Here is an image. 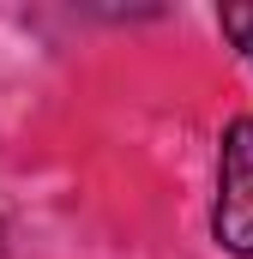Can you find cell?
Segmentation results:
<instances>
[{
    "label": "cell",
    "mask_w": 253,
    "mask_h": 259,
    "mask_svg": "<svg viewBox=\"0 0 253 259\" xmlns=\"http://www.w3.org/2000/svg\"><path fill=\"white\" fill-rule=\"evenodd\" d=\"M223 36L241 49V61H253V6H223Z\"/></svg>",
    "instance_id": "obj_2"
},
{
    "label": "cell",
    "mask_w": 253,
    "mask_h": 259,
    "mask_svg": "<svg viewBox=\"0 0 253 259\" xmlns=\"http://www.w3.org/2000/svg\"><path fill=\"white\" fill-rule=\"evenodd\" d=\"M211 235L235 259H253V115L223 127L217 145V205H211Z\"/></svg>",
    "instance_id": "obj_1"
},
{
    "label": "cell",
    "mask_w": 253,
    "mask_h": 259,
    "mask_svg": "<svg viewBox=\"0 0 253 259\" xmlns=\"http://www.w3.org/2000/svg\"><path fill=\"white\" fill-rule=\"evenodd\" d=\"M0 253H6V205H0Z\"/></svg>",
    "instance_id": "obj_3"
}]
</instances>
